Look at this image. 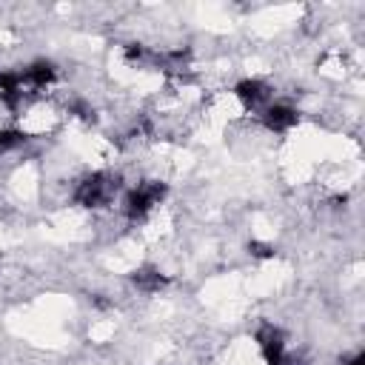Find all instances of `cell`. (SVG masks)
<instances>
[{"mask_svg": "<svg viewBox=\"0 0 365 365\" xmlns=\"http://www.w3.org/2000/svg\"><path fill=\"white\" fill-rule=\"evenodd\" d=\"M165 197V182L160 180H145V182H137L131 188L123 191V200H120V208H123V217L128 222H143Z\"/></svg>", "mask_w": 365, "mask_h": 365, "instance_id": "obj_1", "label": "cell"}, {"mask_svg": "<svg viewBox=\"0 0 365 365\" xmlns=\"http://www.w3.org/2000/svg\"><path fill=\"white\" fill-rule=\"evenodd\" d=\"M234 97L242 103V108L259 114L268 103H274V88L259 77H245V80H240L234 86Z\"/></svg>", "mask_w": 365, "mask_h": 365, "instance_id": "obj_2", "label": "cell"}, {"mask_svg": "<svg viewBox=\"0 0 365 365\" xmlns=\"http://www.w3.org/2000/svg\"><path fill=\"white\" fill-rule=\"evenodd\" d=\"M259 120H262V125H265L268 131L285 134V131H291V128L299 123V111H297L291 103L274 100V103H268V106L259 111Z\"/></svg>", "mask_w": 365, "mask_h": 365, "instance_id": "obj_3", "label": "cell"}, {"mask_svg": "<svg viewBox=\"0 0 365 365\" xmlns=\"http://www.w3.org/2000/svg\"><path fill=\"white\" fill-rule=\"evenodd\" d=\"M254 339H257V348H259L265 365H277V362L288 354V351H285V334H282L277 325H271V322H265V325L254 334Z\"/></svg>", "mask_w": 365, "mask_h": 365, "instance_id": "obj_4", "label": "cell"}, {"mask_svg": "<svg viewBox=\"0 0 365 365\" xmlns=\"http://www.w3.org/2000/svg\"><path fill=\"white\" fill-rule=\"evenodd\" d=\"M131 282H134L143 294H154V291H160V288L165 285V277H163L157 268H137V271L131 274Z\"/></svg>", "mask_w": 365, "mask_h": 365, "instance_id": "obj_5", "label": "cell"}, {"mask_svg": "<svg viewBox=\"0 0 365 365\" xmlns=\"http://www.w3.org/2000/svg\"><path fill=\"white\" fill-rule=\"evenodd\" d=\"M248 254H251V257L265 259V257H274V248H271V245H265V242H251V245H248Z\"/></svg>", "mask_w": 365, "mask_h": 365, "instance_id": "obj_6", "label": "cell"}, {"mask_svg": "<svg viewBox=\"0 0 365 365\" xmlns=\"http://www.w3.org/2000/svg\"><path fill=\"white\" fill-rule=\"evenodd\" d=\"M342 365H365V354H362V351H356V354H354V356H348Z\"/></svg>", "mask_w": 365, "mask_h": 365, "instance_id": "obj_7", "label": "cell"}]
</instances>
